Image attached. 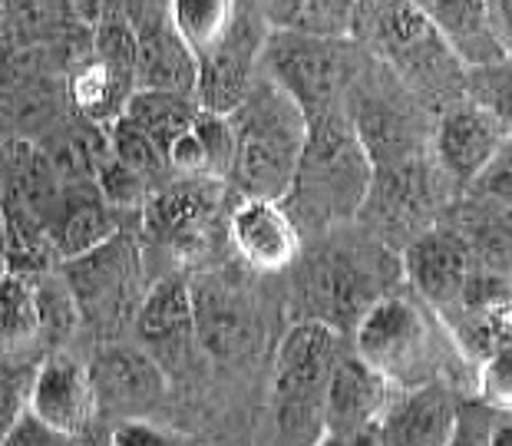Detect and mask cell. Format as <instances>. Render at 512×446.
Returning a JSON list of instances; mask_svg holds the SVG:
<instances>
[{"mask_svg": "<svg viewBox=\"0 0 512 446\" xmlns=\"http://www.w3.org/2000/svg\"><path fill=\"white\" fill-rule=\"evenodd\" d=\"M228 123L235 133V152L225 179L248 199L281 202L298 169L308 116L268 76H255L245 100L228 113Z\"/></svg>", "mask_w": 512, "mask_h": 446, "instance_id": "6da1fadb", "label": "cell"}, {"mask_svg": "<svg viewBox=\"0 0 512 446\" xmlns=\"http://www.w3.org/2000/svg\"><path fill=\"white\" fill-rule=\"evenodd\" d=\"M370 176H374V162L357 139L351 116L331 110L308 119L298 169L281 202L291 199L304 222L328 228L361 212Z\"/></svg>", "mask_w": 512, "mask_h": 446, "instance_id": "7a4b0ae2", "label": "cell"}, {"mask_svg": "<svg viewBox=\"0 0 512 446\" xmlns=\"http://www.w3.org/2000/svg\"><path fill=\"white\" fill-rule=\"evenodd\" d=\"M354 354L397 390L437 380L443 371V341L427 304L397 291H384L354 324Z\"/></svg>", "mask_w": 512, "mask_h": 446, "instance_id": "3957f363", "label": "cell"}, {"mask_svg": "<svg viewBox=\"0 0 512 446\" xmlns=\"http://www.w3.org/2000/svg\"><path fill=\"white\" fill-rule=\"evenodd\" d=\"M341 354V331L304 318L281 337L271 374V410L278 430L291 440H321V400L331 367Z\"/></svg>", "mask_w": 512, "mask_h": 446, "instance_id": "277c9868", "label": "cell"}, {"mask_svg": "<svg viewBox=\"0 0 512 446\" xmlns=\"http://www.w3.org/2000/svg\"><path fill=\"white\" fill-rule=\"evenodd\" d=\"M258 67H265L268 80L281 86L301 106V113L311 119L337 110V100L347 93L357 73V60L351 40L268 30Z\"/></svg>", "mask_w": 512, "mask_h": 446, "instance_id": "5b68a950", "label": "cell"}, {"mask_svg": "<svg viewBox=\"0 0 512 446\" xmlns=\"http://www.w3.org/2000/svg\"><path fill=\"white\" fill-rule=\"evenodd\" d=\"M298 291L311 321H324L334 331L354 328L357 318L384 295L377 255L361 245H321L304 261Z\"/></svg>", "mask_w": 512, "mask_h": 446, "instance_id": "8992f818", "label": "cell"}, {"mask_svg": "<svg viewBox=\"0 0 512 446\" xmlns=\"http://www.w3.org/2000/svg\"><path fill=\"white\" fill-rule=\"evenodd\" d=\"M268 24L258 4L238 0L235 17L228 30L212 43L209 50L195 53V93L192 100L205 113L228 116L245 100L258 76L261 47H265Z\"/></svg>", "mask_w": 512, "mask_h": 446, "instance_id": "52a82bcc", "label": "cell"}, {"mask_svg": "<svg viewBox=\"0 0 512 446\" xmlns=\"http://www.w3.org/2000/svg\"><path fill=\"white\" fill-rule=\"evenodd\" d=\"M394 390L357 354H337L321 400L318 443H380V420Z\"/></svg>", "mask_w": 512, "mask_h": 446, "instance_id": "ba28073f", "label": "cell"}, {"mask_svg": "<svg viewBox=\"0 0 512 446\" xmlns=\"http://www.w3.org/2000/svg\"><path fill=\"white\" fill-rule=\"evenodd\" d=\"M139 245L129 235L116 232L90 252L63 261V285L80 308V318L113 321L119 318L139 285Z\"/></svg>", "mask_w": 512, "mask_h": 446, "instance_id": "9c48e42d", "label": "cell"}, {"mask_svg": "<svg viewBox=\"0 0 512 446\" xmlns=\"http://www.w3.org/2000/svg\"><path fill=\"white\" fill-rule=\"evenodd\" d=\"M222 179H185L152 189L139 209L143 235L172 255H195L209 242L222 205Z\"/></svg>", "mask_w": 512, "mask_h": 446, "instance_id": "30bf717a", "label": "cell"}, {"mask_svg": "<svg viewBox=\"0 0 512 446\" xmlns=\"http://www.w3.org/2000/svg\"><path fill=\"white\" fill-rule=\"evenodd\" d=\"M86 367H90L96 410H100V417H110L113 423L149 417L169 390L166 367L146 347L106 344L93 354V361Z\"/></svg>", "mask_w": 512, "mask_h": 446, "instance_id": "8fae6325", "label": "cell"}, {"mask_svg": "<svg viewBox=\"0 0 512 446\" xmlns=\"http://www.w3.org/2000/svg\"><path fill=\"white\" fill-rule=\"evenodd\" d=\"M361 209L370 212L380 242L407 245L433 222V186L417 156L374 166Z\"/></svg>", "mask_w": 512, "mask_h": 446, "instance_id": "7c38bea8", "label": "cell"}, {"mask_svg": "<svg viewBox=\"0 0 512 446\" xmlns=\"http://www.w3.org/2000/svg\"><path fill=\"white\" fill-rule=\"evenodd\" d=\"M27 407L70 440H83L100 420L90 367L63 351L47 354L30 374Z\"/></svg>", "mask_w": 512, "mask_h": 446, "instance_id": "4fadbf2b", "label": "cell"}, {"mask_svg": "<svg viewBox=\"0 0 512 446\" xmlns=\"http://www.w3.org/2000/svg\"><path fill=\"white\" fill-rule=\"evenodd\" d=\"M374 43L394 67L423 86L446 83V63L456 60L430 20L407 0L374 4Z\"/></svg>", "mask_w": 512, "mask_h": 446, "instance_id": "5bb4252c", "label": "cell"}, {"mask_svg": "<svg viewBox=\"0 0 512 446\" xmlns=\"http://www.w3.org/2000/svg\"><path fill=\"white\" fill-rule=\"evenodd\" d=\"M403 275H407L413 295L433 311H453L460 304L466 275H470V248L456 232L427 228L403 245Z\"/></svg>", "mask_w": 512, "mask_h": 446, "instance_id": "9a60e30c", "label": "cell"}, {"mask_svg": "<svg viewBox=\"0 0 512 446\" xmlns=\"http://www.w3.org/2000/svg\"><path fill=\"white\" fill-rule=\"evenodd\" d=\"M506 149V119L476 103L450 106L433 133V152L456 182H476L483 169Z\"/></svg>", "mask_w": 512, "mask_h": 446, "instance_id": "2e32d148", "label": "cell"}, {"mask_svg": "<svg viewBox=\"0 0 512 446\" xmlns=\"http://www.w3.org/2000/svg\"><path fill=\"white\" fill-rule=\"evenodd\" d=\"M228 238L238 258L252 271H285L301 255V228L294 225L285 202L248 199L235 205L228 215Z\"/></svg>", "mask_w": 512, "mask_h": 446, "instance_id": "e0dca14e", "label": "cell"}, {"mask_svg": "<svg viewBox=\"0 0 512 446\" xmlns=\"http://www.w3.org/2000/svg\"><path fill=\"white\" fill-rule=\"evenodd\" d=\"M192 288V334L199 344L219 361L242 357L248 347H255L258 321L255 311L235 288L222 285L215 278L195 281Z\"/></svg>", "mask_w": 512, "mask_h": 446, "instance_id": "ac0fdd59", "label": "cell"}, {"mask_svg": "<svg viewBox=\"0 0 512 446\" xmlns=\"http://www.w3.org/2000/svg\"><path fill=\"white\" fill-rule=\"evenodd\" d=\"M430 20L446 50L463 67H496L509 60V47L493 34L486 17V0H407Z\"/></svg>", "mask_w": 512, "mask_h": 446, "instance_id": "d6986e66", "label": "cell"}, {"mask_svg": "<svg viewBox=\"0 0 512 446\" xmlns=\"http://www.w3.org/2000/svg\"><path fill=\"white\" fill-rule=\"evenodd\" d=\"M119 232V212L103 202L93 182H63L47 219V242L63 261L90 252Z\"/></svg>", "mask_w": 512, "mask_h": 446, "instance_id": "ffe728a7", "label": "cell"}, {"mask_svg": "<svg viewBox=\"0 0 512 446\" xmlns=\"http://www.w3.org/2000/svg\"><path fill=\"white\" fill-rule=\"evenodd\" d=\"M453 407L456 397L440 380L400 390V394L390 397L384 420H380V443H450Z\"/></svg>", "mask_w": 512, "mask_h": 446, "instance_id": "44dd1931", "label": "cell"}, {"mask_svg": "<svg viewBox=\"0 0 512 446\" xmlns=\"http://www.w3.org/2000/svg\"><path fill=\"white\" fill-rule=\"evenodd\" d=\"M136 337L149 354H179L192 337V288L179 275L159 278L133 314Z\"/></svg>", "mask_w": 512, "mask_h": 446, "instance_id": "7402d4cb", "label": "cell"}, {"mask_svg": "<svg viewBox=\"0 0 512 446\" xmlns=\"http://www.w3.org/2000/svg\"><path fill=\"white\" fill-rule=\"evenodd\" d=\"M361 7V0H265L261 17L271 30L351 40L357 24H361Z\"/></svg>", "mask_w": 512, "mask_h": 446, "instance_id": "603a6c76", "label": "cell"}, {"mask_svg": "<svg viewBox=\"0 0 512 446\" xmlns=\"http://www.w3.org/2000/svg\"><path fill=\"white\" fill-rule=\"evenodd\" d=\"M133 90H136L133 80L119 76L96 57L80 63L67 80V100L76 106V113H80L86 123L100 126V129L110 126L116 116H123V106L129 96H133Z\"/></svg>", "mask_w": 512, "mask_h": 446, "instance_id": "cb8c5ba5", "label": "cell"}, {"mask_svg": "<svg viewBox=\"0 0 512 446\" xmlns=\"http://www.w3.org/2000/svg\"><path fill=\"white\" fill-rule=\"evenodd\" d=\"M195 113H199V106H195L192 96L166 93V90H143V86L133 90V96H129L123 106V116L143 129L152 143L159 146L162 156H166V149L192 126Z\"/></svg>", "mask_w": 512, "mask_h": 446, "instance_id": "d4e9b609", "label": "cell"}, {"mask_svg": "<svg viewBox=\"0 0 512 446\" xmlns=\"http://www.w3.org/2000/svg\"><path fill=\"white\" fill-rule=\"evenodd\" d=\"M238 0H166L169 24L192 53L209 50L235 17Z\"/></svg>", "mask_w": 512, "mask_h": 446, "instance_id": "484cf974", "label": "cell"}, {"mask_svg": "<svg viewBox=\"0 0 512 446\" xmlns=\"http://www.w3.org/2000/svg\"><path fill=\"white\" fill-rule=\"evenodd\" d=\"M450 443L460 446H503L509 443V407L489 404L483 397H463L453 407Z\"/></svg>", "mask_w": 512, "mask_h": 446, "instance_id": "4316f807", "label": "cell"}, {"mask_svg": "<svg viewBox=\"0 0 512 446\" xmlns=\"http://www.w3.org/2000/svg\"><path fill=\"white\" fill-rule=\"evenodd\" d=\"M106 146H110L113 156L123 162L126 169H133L136 176H143L152 189H156L159 179H166V156L159 152V146L139 129L136 123H129L126 116H116L110 126H106Z\"/></svg>", "mask_w": 512, "mask_h": 446, "instance_id": "83f0119b", "label": "cell"}, {"mask_svg": "<svg viewBox=\"0 0 512 446\" xmlns=\"http://www.w3.org/2000/svg\"><path fill=\"white\" fill-rule=\"evenodd\" d=\"M93 186H96V192L103 195V202L110 205V209H116L119 215H126V212L139 215V209H143V202H146V195L152 192L149 182L143 176H136L133 169H126L123 162H119L110 152V146H106L103 156L96 159Z\"/></svg>", "mask_w": 512, "mask_h": 446, "instance_id": "f1b7e54d", "label": "cell"}, {"mask_svg": "<svg viewBox=\"0 0 512 446\" xmlns=\"http://www.w3.org/2000/svg\"><path fill=\"white\" fill-rule=\"evenodd\" d=\"M37 334V298L24 275L10 268L0 281V341L20 344Z\"/></svg>", "mask_w": 512, "mask_h": 446, "instance_id": "f546056e", "label": "cell"}, {"mask_svg": "<svg viewBox=\"0 0 512 446\" xmlns=\"http://www.w3.org/2000/svg\"><path fill=\"white\" fill-rule=\"evenodd\" d=\"M93 57L106 63L119 76L136 83V34L123 14H106L96 24L93 34Z\"/></svg>", "mask_w": 512, "mask_h": 446, "instance_id": "4dcf8cb0", "label": "cell"}, {"mask_svg": "<svg viewBox=\"0 0 512 446\" xmlns=\"http://www.w3.org/2000/svg\"><path fill=\"white\" fill-rule=\"evenodd\" d=\"M37 298V331H43L53 341H63L76 324H80V308L63 285V278H43L34 285Z\"/></svg>", "mask_w": 512, "mask_h": 446, "instance_id": "1f68e13d", "label": "cell"}, {"mask_svg": "<svg viewBox=\"0 0 512 446\" xmlns=\"http://www.w3.org/2000/svg\"><path fill=\"white\" fill-rule=\"evenodd\" d=\"M192 129H195V136H199V143L205 149V159H209V176L225 179L228 166H232V152H235V133H232L228 116L199 110L195 113Z\"/></svg>", "mask_w": 512, "mask_h": 446, "instance_id": "d6a6232c", "label": "cell"}, {"mask_svg": "<svg viewBox=\"0 0 512 446\" xmlns=\"http://www.w3.org/2000/svg\"><path fill=\"white\" fill-rule=\"evenodd\" d=\"M479 371H476V387H479V397L489 400V404H499V407H509V397H512V357H509V344L499 347L483 361H476Z\"/></svg>", "mask_w": 512, "mask_h": 446, "instance_id": "836d02e7", "label": "cell"}, {"mask_svg": "<svg viewBox=\"0 0 512 446\" xmlns=\"http://www.w3.org/2000/svg\"><path fill=\"white\" fill-rule=\"evenodd\" d=\"M7 446H60V443H73L67 433H60L57 427H50L47 420L37 417L34 410L24 407L17 413V420L10 423V430L4 433Z\"/></svg>", "mask_w": 512, "mask_h": 446, "instance_id": "e575fe53", "label": "cell"}, {"mask_svg": "<svg viewBox=\"0 0 512 446\" xmlns=\"http://www.w3.org/2000/svg\"><path fill=\"white\" fill-rule=\"evenodd\" d=\"M27 387H30V374L0 371V443H4V433L17 420V413L27 407Z\"/></svg>", "mask_w": 512, "mask_h": 446, "instance_id": "d590c367", "label": "cell"}, {"mask_svg": "<svg viewBox=\"0 0 512 446\" xmlns=\"http://www.w3.org/2000/svg\"><path fill=\"white\" fill-rule=\"evenodd\" d=\"M169 430H159L156 423H149L146 417H133V420H116V427L110 430V443L119 446H162L172 443Z\"/></svg>", "mask_w": 512, "mask_h": 446, "instance_id": "8d00e7d4", "label": "cell"}, {"mask_svg": "<svg viewBox=\"0 0 512 446\" xmlns=\"http://www.w3.org/2000/svg\"><path fill=\"white\" fill-rule=\"evenodd\" d=\"M10 275V265H7V258H4V252H0V281H4Z\"/></svg>", "mask_w": 512, "mask_h": 446, "instance_id": "74e56055", "label": "cell"}, {"mask_svg": "<svg viewBox=\"0 0 512 446\" xmlns=\"http://www.w3.org/2000/svg\"><path fill=\"white\" fill-rule=\"evenodd\" d=\"M361 4H370V7H374V4H380V0H361Z\"/></svg>", "mask_w": 512, "mask_h": 446, "instance_id": "f35d334b", "label": "cell"}, {"mask_svg": "<svg viewBox=\"0 0 512 446\" xmlns=\"http://www.w3.org/2000/svg\"><path fill=\"white\" fill-rule=\"evenodd\" d=\"M0 146H4V139H0Z\"/></svg>", "mask_w": 512, "mask_h": 446, "instance_id": "ab89813d", "label": "cell"}]
</instances>
